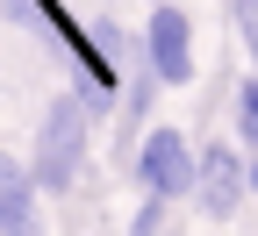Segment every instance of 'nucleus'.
Segmentation results:
<instances>
[{
    "label": "nucleus",
    "mask_w": 258,
    "mask_h": 236,
    "mask_svg": "<svg viewBox=\"0 0 258 236\" xmlns=\"http://www.w3.org/2000/svg\"><path fill=\"white\" fill-rule=\"evenodd\" d=\"M93 115H101V100L86 93H57L43 122H36V150H29V172H36L43 193H72L79 172H86V150H93Z\"/></svg>",
    "instance_id": "1"
},
{
    "label": "nucleus",
    "mask_w": 258,
    "mask_h": 236,
    "mask_svg": "<svg viewBox=\"0 0 258 236\" xmlns=\"http://www.w3.org/2000/svg\"><path fill=\"white\" fill-rule=\"evenodd\" d=\"M194 179H201V150L186 143V129H172V122L144 129V143H137V186L158 193V200H194Z\"/></svg>",
    "instance_id": "2"
},
{
    "label": "nucleus",
    "mask_w": 258,
    "mask_h": 236,
    "mask_svg": "<svg viewBox=\"0 0 258 236\" xmlns=\"http://www.w3.org/2000/svg\"><path fill=\"white\" fill-rule=\"evenodd\" d=\"M144 64L158 72V86H194V72H201V57H194V22L179 0H158V8L144 15Z\"/></svg>",
    "instance_id": "3"
},
{
    "label": "nucleus",
    "mask_w": 258,
    "mask_h": 236,
    "mask_svg": "<svg viewBox=\"0 0 258 236\" xmlns=\"http://www.w3.org/2000/svg\"><path fill=\"white\" fill-rule=\"evenodd\" d=\"M251 193V158L237 143H201V179H194V208L208 222H230Z\"/></svg>",
    "instance_id": "4"
},
{
    "label": "nucleus",
    "mask_w": 258,
    "mask_h": 236,
    "mask_svg": "<svg viewBox=\"0 0 258 236\" xmlns=\"http://www.w3.org/2000/svg\"><path fill=\"white\" fill-rule=\"evenodd\" d=\"M36 172H29L22 158L0 150V236H50L43 229V208H36Z\"/></svg>",
    "instance_id": "5"
},
{
    "label": "nucleus",
    "mask_w": 258,
    "mask_h": 236,
    "mask_svg": "<svg viewBox=\"0 0 258 236\" xmlns=\"http://www.w3.org/2000/svg\"><path fill=\"white\" fill-rule=\"evenodd\" d=\"M230 122H237V143L258 150V72L237 79V108H230Z\"/></svg>",
    "instance_id": "6"
},
{
    "label": "nucleus",
    "mask_w": 258,
    "mask_h": 236,
    "mask_svg": "<svg viewBox=\"0 0 258 236\" xmlns=\"http://www.w3.org/2000/svg\"><path fill=\"white\" fill-rule=\"evenodd\" d=\"M165 208H172V200L144 193V208H137V222H129V236H165Z\"/></svg>",
    "instance_id": "7"
},
{
    "label": "nucleus",
    "mask_w": 258,
    "mask_h": 236,
    "mask_svg": "<svg viewBox=\"0 0 258 236\" xmlns=\"http://www.w3.org/2000/svg\"><path fill=\"white\" fill-rule=\"evenodd\" d=\"M230 22H237V36H244V50L258 57V0H230Z\"/></svg>",
    "instance_id": "8"
},
{
    "label": "nucleus",
    "mask_w": 258,
    "mask_h": 236,
    "mask_svg": "<svg viewBox=\"0 0 258 236\" xmlns=\"http://www.w3.org/2000/svg\"><path fill=\"white\" fill-rule=\"evenodd\" d=\"M251 193H258V150H251Z\"/></svg>",
    "instance_id": "9"
}]
</instances>
